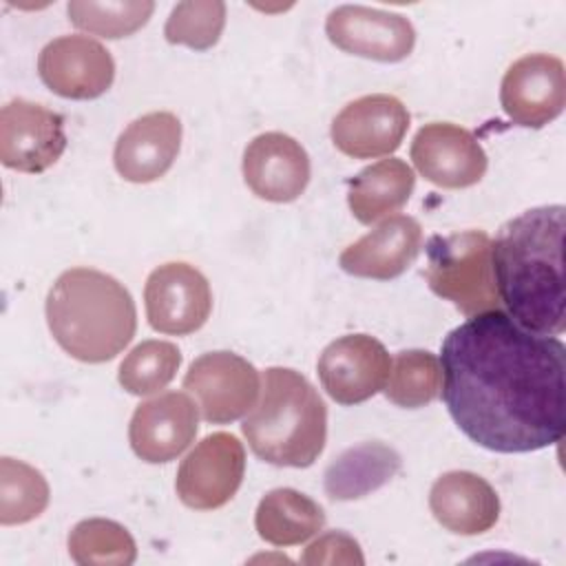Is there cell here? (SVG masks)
Listing matches in <instances>:
<instances>
[{
  "label": "cell",
  "mask_w": 566,
  "mask_h": 566,
  "mask_svg": "<svg viewBox=\"0 0 566 566\" xmlns=\"http://www.w3.org/2000/svg\"><path fill=\"white\" fill-rule=\"evenodd\" d=\"M442 400L475 444L528 453L557 444L566 431V347L502 310L469 316L440 349Z\"/></svg>",
  "instance_id": "6da1fadb"
},
{
  "label": "cell",
  "mask_w": 566,
  "mask_h": 566,
  "mask_svg": "<svg viewBox=\"0 0 566 566\" xmlns=\"http://www.w3.org/2000/svg\"><path fill=\"white\" fill-rule=\"evenodd\" d=\"M564 206L531 208L506 221L491 243V263L506 314L526 329L559 336L566 325Z\"/></svg>",
  "instance_id": "7a4b0ae2"
},
{
  "label": "cell",
  "mask_w": 566,
  "mask_h": 566,
  "mask_svg": "<svg viewBox=\"0 0 566 566\" xmlns=\"http://www.w3.org/2000/svg\"><path fill=\"white\" fill-rule=\"evenodd\" d=\"M44 310L55 343L82 363L115 358L137 329L130 292L115 276L93 268L62 272L46 294Z\"/></svg>",
  "instance_id": "3957f363"
},
{
  "label": "cell",
  "mask_w": 566,
  "mask_h": 566,
  "mask_svg": "<svg viewBox=\"0 0 566 566\" xmlns=\"http://www.w3.org/2000/svg\"><path fill=\"white\" fill-rule=\"evenodd\" d=\"M241 429L263 462L305 469L323 453L327 409L303 374L290 367H270L263 374L261 398Z\"/></svg>",
  "instance_id": "277c9868"
},
{
  "label": "cell",
  "mask_w": 566,
  "mask_h": 566,
  "mask_svg": "<svg viewBox=\"0 0 566 566\" xmlns=\"http://www.w3.org/2000/svg\"><path fill=\"white\" fill-rule=\"evenodd\" d=\"M424 276L433 294L451 301L467 316L497 310L491 239L484 230L431 237Z\"/></svg>",
  "instance_id": "5b68a950"
},
{
  "label": "cell",
  "mask_w": 566,
  "mask_h": 566,
  "mask_svg": "<svg viewBox=\"0 0 566 566\" xmlns=\"http://www.w3.org/2000/svg\"><path fill=\"white\" fill-rule=\"evenodd\" d=\"M184 389L195 398L206 422L226 424L252 411L261 380L254 365L243 356L234 352H208L190 363L184 376Z\"/></svg>",
  "instance_id": "8992f818"
},
{
  "label": "cell",
  "mask_w": 566,
  "mask_h": 566,
  "mask_svg": "<svg viewBox=\"0 0 566 566\" xmlns=\"http://www.w3.org/2000/svg\"><path fill=\"white\" fill-rule=\"evenodd\" d=\"M245 473V451L237 436H206L179 464L175 491L195 511H212L232 500Z\"/></svg>",
  "instance_id": "52a82bcc"
},
{
  "label": "cell",
  "mask_w": 566,
  "mask_h": 566,
  "mask_svg": "<svg viewBox=\"0 0 566 566\" xmlns=\"http://www.w3.org/2000/svg\"><path fill=\"white\" fill-rule=\"evenodd\" d=\"M144 305L155 332L186 336L201 329L210 316V283L195 265L170 261L148 274Z\"/></svg>",
  "instance_id": "ba28073f"
},
{
  "label": "cell",
  "mask_w": 566,
  "mask_h": 566,
  "mask_svg": "<svg viewBox=\"0 0 566 566\" xmlns=\"http://www.w3.org/2000/svg\"><path fill=\"white\" fill-rule=\"evenodd\" d=\"M66 148L64 117L29 99H11L0 111V159L18 172H44Z\"/></svg>",
  "instance_id": "9c48e42d"
},
{
  "label": "cell",
  "mask_w": 566,
  "mask_h": 566,
  "mask_svg": "<svg viewBox=\"0 0 566 566\" xmlns=\"http://www.w3.org/2000/svg\"><path fill=\"white\" fill-rule=\"evenodd\" d=\"M323 389L338 405H358L385 389L391 358L369 334H347L332 340L318 358Z\"/></svg>",
  "instance_id": "30bf717a"
},
{
  "label": "cell",
  "mask_w": 566,
  "mask_h": 566,
  "mask_svg": "<svg viewBox=\"0 0 566 566\" xmlns=\"http://www.w3.org/2000/svg\"><path fill=\"white\" fill-rule=\"evenodd\" d=\"M500 104L517 126L551 124L566 104L564 62L548 53H528L515 60L502 77Z\"/></svg>",
  "instance_id": "8fae6325"
},
{
  "label": "cell",
  "mask_w": 566,
  "mask_h": 566,
  "mask_svg": "<svg viewBox=\"0 0 566 566\" xmlns=\"http://www.w3.org/2000/svg\"><path fill=\"white\" fill-rule=\"evenodd\" d=\"M409 128L407 106L387 93L363 95L334 117L332 142L354 159H371L391 155L402 144Z\"/></svg>",
  "instance_id": "7c38bea8"
},
{
  "label": "cell",
  "mask_w": 566,
  "mask_h": 566,
  "mask_svg": "<svg viewBox=\"0 0 566 566\" xmlns=\"http://www.w3.org/2000/svg\"><path fill=\"white\" fill-rule=\"evenodd\" d=\"M325 33L340 51L376 62H400L416 44L413 24L405 15L363 4L332 9Z\"/></svg>",
  "instance_id": "4fadbf2b"
},
{
  "label": "cell",
  "mask_w": 566,
  "mask_h": 566,
  "mask_svg": "<svg viewBox=\"0 0 566 566\" xmlns=\"http://www.w3.org/2000/svg\"><path fill=\"white\" fill-rule=\"evenodd\" d=\"M46 88L66 99H95L115 80V62L106 46L88 35H60L38 57Z\"/></svg>",
  "instance_id": "5bb4252c"
},
{
  "label": "cell",
  "mask_w": 566,
  "mask_h": 566,
  "mask_svg": "<svg viewBox=\"0 0 566 566\" xmlns=\"http://www.w3.org/2000/svg\"><path fill=\"white\" fill-rule=\"evenodd\" d=\"M409 155L429 184L447 190L475 186L489 164L473 133L451 122L424 124L416 133Z\"/></svg>",
  "instance_id": "9a60e30c"
},
{
  "label": "cell",
  "mask_w": 566,
  "mask_h": 566,
  "mask_svg": "<svg viewBox=\"0 0 566 566\" xmlns=\"http://www.w3.org/2000/svg\"><path fill=\"white\" fill-rule=\"evenodd\" d=\"M199 429V407L184 391H166L142 402L128 424V442L137 458L164 464L181 455Z\"/></svg>",
  "instance_id": "2e32d148"
},
{
  "label": "cell",
  "mask_w": 566,
  "mask_h": 566,
  "mask_svg": "<svg viewBox=\"0 0 566 566\" xmlns=\"http://www.w3.org/2000/svg\"><path fill=\"white\" fill-rule=\"evenodd\" d=\"M248 188L265 201L290 203L310 184V157L305 148L285 133H261L243 150L241 161Z\"/></svg>",
  "instance_id": "e0dca14e"
},
{
  "label": "cell",
  "mask_w": 566,
  "mask_h": 566,
  "mask_svg": "<svg viewBox=\"0 0 566 566\" xmlns=\"http://www.w3.org/2000/svg\"><path fill=\"white\" fill-rule=\"evenodd\" d=\"M181 148V122L175 113L155 111L130 122L115 142L113 164L122 179L150 184L164 177Z\"/></svg>",
  "instance_id": "ac0fdd59"
},
{
  "label": "cell",
  "mask_w": 566,
  "mask_h": 566,
  "mask_svg": "<svg viewBox=\"0 0 566 566\" xmlns=\"http://www.w3.org/2000/svg\"><path fill=\"white\" fill-rule=\"evenodd\" d=\"M422 245V228L409 214H394L347 245L338 265L360 279L389 281L409 270Z\"/></svg>",
  "instance_id": "d6986e66"
},
{
  "label": "cell",
  "mask_w": 566,
  "mask_h": 566,
  "mask_svg": "<svg viewBox=\"0 0 566 566\" xmlns=\"http://www.w3.org/2000/svg\"><path fill=\"white\" fill-rule=\"evenodd\" d=\"M429 509L447 531L455 535H480L495 526L500 497L482 475L447 471L429 491Z\"/></svg>",
  "instance_id": "ffe728a7"
},
{
  "label": "cell",
  "mask_w": 566,
  "mask_h": 566,
  "mask_svg": "<svg viewBox=\"0 0 566 566\" xmlns=\"http://www.w3.org/2000/svg\"><path fill=\"white\" fill-rule=\"evenodd\" d=\"M416 186V175L402 159H380L363 168L347 190V206L352 214L371 226L374 221L400 210Z\"/></svg>",
  "instance_id": "44dd1931"
},
{
  "label": "cell",
  "mask_w": 566,
  "mask_h": 566,
  "mask_svg": "<svg viewBox=\"0 0 566 566\" xmlns=\"http://www.w3.org/2000/svg\"><path fill=\"white\" fill-rule=\"evenodd\" d=\"M400 469V455L382 442H363L343 451L325 469V493L332 500H358L387 484Z\"/></svg>",
  "instance_id": "7402d4cb"
},
{
  "label": "cell",
  "mask_w": 566,
  "mask_h": 566,
  "mask_svg": "<svg viewBox=\"0 0 566 566\" xmlns=\"http://www.w3.org/2000/svg\"><path fill=\"white\" fill-rule=\"evenodd\" d=\"M325 524L318 502L296 489L268 491L254 513V526L261 539L272 546H294L314 537Z\"/></svg>",
  "instance_id": "603a6c76"
},
{
  "label": "cell",
  "mask_w": 566,
  "mask_h": 566,
  "mask_svg": "<svg viewBox=\"0 0 566 566\" xmlns=\"http://www.w3.org/2000/svg\"><path fill=\"white\" fill-rule=\"evenodd\" d=\"M69 555L80 566H128L137 559V546L122 524L91 517L69 533Z\"/></svg>",
  "instance_id": "cb8c5ba5"
},
{
  "label": "cell",
  "mask_w": 566,
  "mask_h": 566,
  "mask_svg": "<svg viewBox=\"0 0 566 566\" xmlns=\"http://www.w3.org/2000/svg\"><path fill=\"white\" fill-rule=\"evenodd\" d=\"M442 389L440 360L427 349H407L391 360L385 396L402 409H420L433 402Z\"/></svg>",
  "instance_id": "d4e9b609"
},
{
  "label": "cell",
  "mask_w": 566,
  "mask_h": 566,
  "mask_svg": "<svg viewBox=\"0 0 566 566\" xmlns=\"http://www.w3.org/2000/svg\"><path fill=\"white\" fill-rule=\"evenodd\" d=\"M150 0H71L66 4L69 20L97 38L119 40L139 31L153 15Z\"/></svg>",
  "instance_id": "484cf974"
},
{
  "label": "cell",
  "mask_w": 566,
  "mask_h": 566,
  "mask_svg": "<svg viewBox=\"0 0 566 566\" xmlns=\"http://www.w3.org/2000/svg\"><path fill=\"white\" fill-rule=\"evenodd\" d=\"M49 484L31 464L4 455L0 460V524L35 520L49 504Z\"/></svg>",
  "instance_id": "4316f807"
},
{
  "label": "cell",
  "mask_w": 566,
  "mask_h": 566,
  "mask_svg": "<svg viewBox=\"0 0 566 566\" xmlns=\"http://www.w3.org/2000/svg\"><path fill=\"white\" fill-rule=\"evenodd\" d=\"M181 365V352L168 340H144L119 365L117 380L133 396H150L164 389Z\"/></svg>",
  "instance_id": "83f0119b"
},
{
  "label": "cell",
  "mask_w": 566,
  "mask_h": 566,
  "mask_svg": "<svg viewBox=\"0 0 566 566\" xmlns=\"http://www.w3.org/2000/svg\"><path fill=\"white\" fill-rule=\"evenodd\" d=\"M226 27V4L221 0H186L170 11L164 35L170 44L195 51L212 49Z\"/></svg>",
  "instance_id": "f1b7e54d"
},
{
  "label": "cell",
  "mask_w": 566,
  "mask_h": 566,
  "mask_svg": "<svg viewBox=\"0 0 566 566\" xmlns=\"http://www.w3.org/2000/svg\"><path fill=\"white\" fill-rule=\"evenodd\" d=\"M303 564L307 566H318V564H365V557H363V551L358 546V542L347 535V533H340V531H332V533H325L321 535L318 539H314L303 557H301Z\"/></svg>",
  "instance_id": "f546056e"
}]
</instances>
